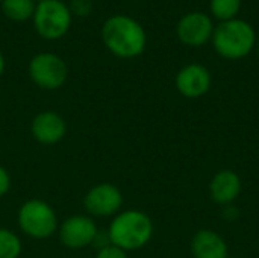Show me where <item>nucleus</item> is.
I'll list each match as a JSON object with an SVG mask.
<instances>
[{"instance_id":"nucleus-1","label":"nucleus","mask_w":259,"mask_h":258,"mask_svg":"<svg viewBox=\"0 0 259 258\" xmlns=\"http://www.w3.org/2000/svg\"><path fill=\"white\" fill-rule=\"evenodd\" d=\"M102 41L105 47L121 59L140 56L147 44L144 27L134 17L115 14L108 17L102 24Z\"/></svg>"},{"instance_id":"nucleus-2","label":"nucleus","mask_w":259,"mask_h":258,"mask_svg":"<svg viewBox=\"0 0 259 258\" xmlns=\"http://www.w3.org/2000/svg\"><path fill=\"white\" fill-rule=\"evenodd\" d=\"M111 243L123 251L144 248L153 236L152 219L140 210H126L112 219L108 228Z\"/></svg>"},{"instance_id":"nucleus-3","label":"nucleus","mask_w":259,"mask_h":258,"mask_svg":"<svg viewBox=\"0 0 259 258\" xmlns=\"http://www.w3.org/2000/svg\"><path fill=\"white\" fill-rule=\"evenodd\" d=\"M212 44L215 52L225 59H243L255 47L256 33L255 29L244 20L232 18L220 21L214 27Z\"/></svg>"},{"instance_id":"nucleus-4","label":"nucleus","mask_w":259,"mask_h":258,"mask_svg":"<svg viewBox=\"0 0 259 258\" xmlns=\"http://www.w3.org/2000/svg\"><path fill=\"white\" fill-rule=\"evenodd\" d=\"M17 220L26 236L38 240L52 237L59 228L55 210L42 199L26 201L18 210Z\"/></svg>"},{"instance_id":"nucleus-5","label":"nucleus","mask_w":259,"mask_h":258,"mask_svg":"<svg viewBox=\"0 0 259 258\" xmlns=\"http://www.w3.org/2000/svg\"><path fill=\"white\" fill-rule=\"evenodd\" d=\"M73 21L68 5L62 0H42L36 3L32 23L36 33L46 40L62 38Z\"/></svg>"},{"instance_id":"nucleus-6","label":"nucleus","mask_w":259,"mask_h":258,"mask_svg":"<svg viewBox=\"0 0 259 258\" xmlns=\"http://www.w3.org/2000/svg\"><path fill=\"white\" fill-rule=\"evenodd\" d=\"M29 76L32 82L42 90H58L67 81L68 67L59 55L41 52L30 59Z\"/></svg>"},{"instance_id":"nucleus-7","label":"nucleus","mask_w":259,"mask_h":258,"mask_svg":"<svg viewBox=\"0 0 259 258\" xmlns=\"http://www.w3.org/2000/svg\"><path fill=\"white\" fill-rule=\"evenodd\" d=\"M83 205L91 216L109 217L120 213L123 205V195L120 189L109 182H102L88 190Z\"/></svg>"},{"instance_id":"nucleus-8","label":"nucleus","mask_w":259,"mask_h":258,"mask_svg":"<svg viewBox=\"0 0 259 258\" xmlns=\"http://www.w3.org/2000/svg\"><path fill=\"white\" fill-rule=\"evenodd\" d=\"M96 222L82 214L70 216L67 217L61 227L58 228L59 240L61 243L68 249H83L87 246H91L96 233H97Z\"/></svg>"},{"instance_id":"nucleus-9","label":"nucleus","mask_w":259,"mask_h":258,"mask_svg":"<svg viewBox=\"0 0 259 258\" xmlns=\"http://www.w3.org/2000/svg\"><path fill=\"white\" fill-rule=\"evenodd\" d=\"M214 33V24L209 15L203 12H188L178 21L176 35L178 38L191 47L206 44Z\"/></svg>"},{"instance_id":"nucleus-10","label":"nucleus","mask_w":259,"mask_h":258,"mask_svg":"<svg viewBox=\"0 0 259 258\" xmlns=\"http://www.w3.org/2000/svg\"><path fill=\"white\" fill-rule=\"evenodd\" d=\"M212 84L209 70L202 64H188L182 67L175 79L176 90L187 99H197L205 96Z\"/></svg>"},{"instance_id":"nucleus-11","label":"nucleus","mask_w":259,"mask_h":258,"mask_svg":"<svg viewBox=\"0 0 259 258\" xmlns=\"http://www.w3.org/2000/svg\"><path fill=\"white\" fill-rule=\"evenodd\" d=\"M32 137L46 146L59 143L67 132V123L61 114L55 111H41L36 114L30 123Z\"/></svg>"},{"instance_id":"nucleus-12","label":"nucleus","mask_w":259,"mask_h":258,"mask_svg":"<svg viewBox=\"0 0 259 258\" xmlns=\"http://www.w3.org/2000/svg\"><path fill=\"white\" fill-rule=\"evenodd\" d=\"M209 193L217 204H231L241 193V179L234 170H220L214 175L209 184Z\"/></svg>"},{"instance_id":"nucleus-13","label":"nucleus","mask_w":259,"mask_h":258,"mask_svg":"<svg viewBox=\"0 0 259 258\" xmlns=\"http://www.w3.org/2000/svg\"><path fill=\"white\" fill-rule=\"evenodd\" d=\"M191 254L194 258H228V245L219 233L200 230L191 240Z\"/></svg>"},{"instance_id":"nucleus-14","label":"nucleus","mask_w":259,"mask_h":258,"mask_svg":"<svg viewBox=\"0 0 259 258\" xmlns=\"http://www.w3.org/2000/svg\"><path fill=\"white\" fill-rule=\"evenodd\" d=\"M2 12L15 23L32 20L36 2L35 0H2Z\"/></svg>"},{"instance_id":"nucleus-15","label":"nucleus","mask_w":259,"mask_h":258,"mask_svg":"<svg viewBox=\"0 0 259 258\" xmlns=\"http://www.w3.org/2000/svg\"><path fill=\"white\" fill-rule=\"evenodd\" d=\"M21 251L20 237L8 228H0V258H18Z\"/></svg>"},{"instance_id":"nucleus-16","label":"nucleus","mask_w":259,"mask_h":258,"mask_svg":"<svg viewBox=\"0 0 259 258\" xmlns=\"http://www.w3.org/2000/svg\"><path fill=\"white\" fill-rule=\"evenodd\" d=\"M240 8H241V0H209L211 14L220 21L237 18Z\"/></svg>"},{"instance_id":"nucleus-17","label":"nucleus","mask_w":259,"mask_h":258,"mask_svg":"<svg viewBox=\"0 0 259 258\" xmlns=\"http://www.w3.org/2000/svg\"><path fill=\"white\" fill-rule=\"evenodd\" d=\"M68 8L71 14L77 17H87L93 9V2L91 0H70Z\"/></svg>"},{"instance_id":"nucleus-18","label":"nucleus","mask_w":259,"mask_h":258,"mask_svg":"<svg viewBox=\"0 0 259 258\" xmlns=\"http://www.w3.org/2000/svg\"><path fill=\"white\" fill-rule=\"evenodd\" d=\"M111 245L112 243H111V237H109L108 230H97L96 237H94L91 246L96 248V249H99V251H102V249H105V248H108Z\"/></svg>"},{"instance_id":"nucleus-19","label":"nucleus","mask_w":259,"mask_h":258,"mask_svg":"<svg viewBox=\"0 0 259 258\" xmlns=\"http://www.w3.org/2000/svg\"><path fill=\"white\" fill-rule=\"evenodd\" d=\"M96 258H127V252L117 248V246H114V245H111V246L99 251Z\"/></svg>"},{"instance_id":"nucleus-20","label":"nucleus","mask_w":259,"mask_h":258,"mask_svg":"<svg viewBox=\"0 0 259 258\" xmlns=\"http://www.w3.org/2000/svg\"><path fill=\"white\" fill-rule=\"evenodd\" d=\"M11 189V175L8 173V170L0 166V198H3Z\"/></svg>"},{"instance_id":"nucleus-21","label":"nucleus","mask_w":259,"mask_h":258,"mask_svg":"<svg viewBox=\"0 0 259 258\" xmlns=\"http://www.w3.org/2000/svg\"><path fill=\"white\" fill-rule=\"evenodd\" d=\"M5 65H6V62H5V56H3V53H2V50H0V76L3 75V71H5Z\"/></svg>"},{"instance_id":"nucleus-22","label":"nucleus","mask_w":259,"mask_h":258,"mask_svg":"<svg viewBox=\"0 0 259 258\" xmlns=\"http://www.w3.org/2000/svg\"><path fill=\"white\" fill-rule=\"evenodd\" d=\"M35 2H36V3H39V2H42V0H35Z\"/></svg>"},{"instance_id":"nucleus-23","label":"nucleus","mask_w":259,"mask_h":258,"mask_svg":"<svg viewBox=\"0 0 259 258\" xmlns=\"http://www.w3.org/2000/svg\"><path fill=\"white\" fill-rule=\"evenodd\" d=\"M228 258H235V257H228Z\"/></svg>"},{"instance_id":"nucleus-24","label":"nucleus","mask_w":259,"mask_h":258,"mask_svg":"<svg viewBox=\"0 0 259 258\" xmlns=\"http://www.w3.org/2000/svg\"><path fill=\"white\" fill-rule=\"evenodd\" d=\"M0 3H2V0H0Z\"/></svg>"}]
</instances>
